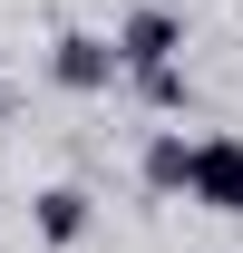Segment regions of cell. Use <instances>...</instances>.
I'll list each match as a JSON object with an SVG mask.
<instances>
[{
	"label": "cell",
	"mask_w": 243,
	"mask_h": 253,
	"mask_svg": "<svg viewBox=\"0 0 243 253\" xmlns=\"http://www.w3.org/2000/svg\"><path fill=\"white\" fill-rule=\"evenodd\" d=\"M49 78H59L68 97H107L126 78V68H117V39H107V30H59V39H49Z\"/></svg>",
	"instance_id": "7a4b0ae2"
},
{
	"label": "cell",
	"mask_w": 243,
	"mask_h": 253,
	"mask_svg": "<svg viewBox=\"0 0 243 253\" xmlns=\"http://www.w3.org/2000/svg\"><path fill=\"white\" fill-rule=\"evenodd\" d=\"M88 224H97V195L88 185H39L30 195V234H39V244H88Z\"/></svg>",
	"instance_id": "277c9868"
},
{
	"label": "cell",
	"mask_w": 243,
	"mask_h": 253,
	"mask_svg": "<svg viewBox=\"0 0 243 253\" xmlns=\"http://www.w3.org/2000/svg\"><path fill=\"white\" fill-rule=\"evenodd\" d=\"M185 195L204 205V214H243V136H195V175H185Z\"/></svg>",
	"instance_id": "3957f363"
},
{
	"label": "cell",
	"mask_w": 243,
	"mask_h": 253,
	"mask_svg": "<svg viewBox=\"0 0 243 253\" xmlns=\"http://www.w3.org/2000/svg\"><path fill=\"white\" fill-rule=\"evenodd\" d=\"M0 117H10V88H0Z\"/></svg>",
	"instance_id": "52a82bcc"
},
{
	"label": "cell",
	"mask_w": 243,
	"mask_h": 253,
	"mask_svg": "<svg viewBox=\"0 0 243 253\" xmlns=\"http://www.w3.org/2000/svg\"><path fill=\"white\" fill-rule=\"evenodd\" d=\"M107 39H117V68H126V78H146V68H185V10H165V0H136Z\"/></svg>",
	"instance_id": "6da1fadb"
},
{
	"label": "cell",
	"mask_w": 243,
	"mask_h": 253,
	"mask_svg": "<svg viewBox=\"0 0 243 253\" xmlns=\"http://www.w3.org/2000/svg\"><path fill=\"white\" fill-rule=\"evenodd\" d=\"M136 175H146V195H185V175H195V136H185V126H156L146 156H136Z\"/></svg>",
	"instance_id": "5b68a950"
},
{
	"label": "cell",
	"mask_w": 243,
	"mask_h": 253,
	"mask_svg": "<svg viewBox=\"0 0 243 253\" xmlns=\"http://www.w3.org/2000/svg\"><path fill=\"white\" fill-rule=\"evenodd\" d=\"M136 97H146L156 117H175V107H185V68H146V78H136Z\"/></svg>",
	"instance_id": "8992f818"
}]
</instances>
